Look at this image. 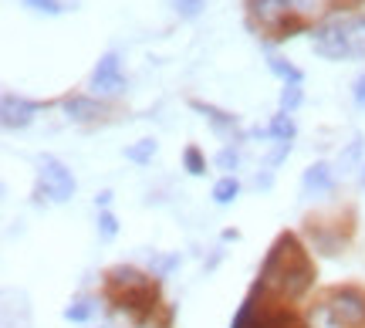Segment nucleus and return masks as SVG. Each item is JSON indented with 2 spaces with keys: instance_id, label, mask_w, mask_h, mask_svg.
Instances as JSON below:
<instances>
[{
  "instance_id": "obj_1",
  "label": "nucleus",
  "mask_w": 365,
  "mask_h": 328,
  "mask_svg": "<svg viewBox=\"0 0 365 328\" xmlns=\"http://www.w3.org/2000/svg\"><path fill=\"white\" fill-rule=\"evenodd\" d=\"M312 285H314V267L308 250L301 247V240L294 234H281L267 250L261 277H257L254 288L271 291L277 298H301Z\"/></svg>"
},
{
  "instance_id": "obj_2",
  "label": "nucleus",
  "mask_w": 365,
  "mask_h": 328,
  "mask_svg": "<svg viewBox=\"0 0 365 328\" xmlns=\"http://www.w3.org/2000/svg\"><path fill=\"white\" fill-rule=\"evenodd\" d=\"M105 288L112 294V302L122 312H129L135 322H145V318L156 312V302H159L156 285L143 271H135V267H112L105 275Z\"/></svg>"
},
{
  "instance_id": "obj_3",
  "label": "nucleus",
  "mask_w": 365,
  "mask_h": 328,
  "mask_svg": "<svg viewBox=\"0 0 365 328\" xmlns=\"http://www.w3.org/2000/svg\"><path fill=\"white\" fill-rule=\"evenodd\" d=\"M75 176L68 170L61 159L54 156H41L38 159V197H48L51 203H68V200L75 197Z\"/></svg>"
},
{
  "instance_id": "obj_4",
  "label": "nucleus",
  "mask_w": 365,
  "mask_h": 328,
  "mask_svg": "<svg viewBox=\"0 0 365 328\" xmlns=\"http://www.w3.org/2000/svg\"><path fill=\"white\" fill-rule=\"evenodd\" d=\"M325 308L339 322V328L365 325V294H359L355 288H335L325 298Z\"/></svg>"
},
{
  "instance_id": "obj_5",
  "label": "nucleus",
  "mask_w": 365,
  "mask_h": 328,
  "mask_svg": "<svg viewBox=\"0 0 365 328\" xmlns=\"http://www.w3.org/2000/svg\"><path fill=\"white\" fill-rule=\"evenodd\" d=\"M254 291H250V298L240 304V312H237L234 325L230 328H301V322L291 312L284 308H271V312H254Z\"/></svg>"
},
{
  "instance_id": "obj_6",
  "label": "nucleus",
  "mask_w": 365,
  "mask_h": 328,
  "mask_svg": "<svg viewBox=\"0 0 365 328\" xmlns=\"http://www.w3.org/2000/svg\"><path fill=\"white\" fill-rule=\"evenodd\" d=\"M88 88L95 95H118L125 92V75H122V58L115 51H108L98 58V65L91 68V78H88Z\"/></svg>"
},
{
  "instance_id": "obj_7",
  "label": "nucleus",
  "mask_w": 365,
  "mask_h": 328,
  "mask_svg": "<svg viewBox=\"0 0 365 328\" xmlns=\"http://www.w3.org/2000/svg\"><path fill=\"white\" fill-rule=\"evenodd\" d=\"M38 102H31V98H21V95H4V102H0V122L7 125V129H27L34 116H38Z\"/></svg>"
},
{
  "instance_id": "obj_8",
  "label": "nucleus",
  "mask_w": 365,
  "mask_h": 328,
  "mask_svg": "<svg viewBox=\"0 0 365 328\" xmlns=\"http://www.w3.org/2000/svg\"><path fill=\"white\" fill-rule=\"evenodd\" d=\"M254 21H261L264 27H281L284 17L291 14V0H247L244 4Z\"/></svg>"
},
{
  "instance_id": "obj_9",
  "label": "nucleus",
  "mask_w": 365,
  "mask_h": 328,
  "mask_svg": "<svg viewBox=\"0 0 365 328\" xmlns=\"http://www.w3.org/2000/svg\"><path fill=\"white\" fill-rule=\"evenodd\" d=\"M331 183H335L331 166H328V163H314V166H308L304 176H301V193H304V197H322V193L331 190Z\"/></svg>"
},
{
  "instance_id": "obj_10",
  "label": "nucleus",
  "mask_w": 365,
  "mask_h": 328,
  "mask_svg": "<svg viewBox=\"0 0 365 328\" xmlns=\"http://www.w3.org/2000/svg\"><path fill=\"white\" fill-rule=\"evenodd\" d=\"M349 58H365V17H339Z\"/></svg>"
},
{
  "instance_id": "obj_11",
  "label": "nucleus",
  "mask_w": 365,
  "mask_h": 328,
  "mask_svg": "<svg viewBox=\"0 0 365 328\" xmlns=\"http://www.w3.org/2000/svg\"><path fill=\"white\" fill-rule=\"evenodd\" d=\"M68 118H75V122H91V118H98L105 112V106L98 98H88V95H68L65 102H61Z\"/></svg>"
},
{
  "instance_id": "obj_12",
  "label": "nucleus",
  "mask_w": 365,
  "mask_h": 328,
  "mask_svg": "<svg viewBox=\"0 0 365 328\" xmlns=\"http://www.w3.org/2000/svg\"><path fill=\"white\" fill-rule=\"evenodd\" d=\"M190 108H193V112H200V116L207 118V122L220 132V135H230V132L237 129V118L230 116V112L217 108V106H207V102H196V98H193V102H190Z\"/></svg>"
},
{
  "instance_id": "obj_13",
  "label": "nucleus",
  "mask_w": 365,
  "mask_h": 328,
  "mask_svg": "<svg viewBox=\"0 0 365 328\" xmlns=\"http://www.w3.org/2000/svg\"><path fill=\"white\" fill-rule=\"evenodd\" d=\"M267 68H271V75H277L284 85H301V78H304L298 68L291 65L287 58H281V54H267Z\"/></svg>"
},
{
  "instance_id": "obj_14",
  "label": "nucleus",
  "mask_w": 365,
  "mask_h": 328,
  "mask_svg": "<svg viewBox=\"0 0 365 328\" xmlns=\"http://www.w3.org/2000/svg\"><path fill=\"white\" fill-rule=\"evenodd\" d=\"M294 118L287 116V112H277V116L271 118V125H267V135L271 139H277V143H291L294 139Z\"/></svg>"
},
{
  "instance_id": "obj_15",
  "label": "nucleus",
  "mask_w": 365,
  "mask_h": 328,
  "mask_svg": "<svg viewBox=\"0 0 365 328\" xmlns=\"http://www.w3.org/2000/svg\"><path fill=\"white\" fill-rule=\"evenodd\" d=\"M95 312H98V302H95V298H75V302L65 308V318L68 322H88Z\"/></svg>"
},
{
  "instance_id": "obj_16",
  "label": "nucleus",
  "mask_w": 365,
  "mask_h": 328,
  "mask_svg": "<svg viewBox=\"0 0 365 328\" xmlns=\"http://www.w3.org/2000/svg\"><path fill=\"white\" fill-rule=\"evenodd\" d=\"M237 193H240V183H237L234 176H220V180L213 183V200H217L220 207H227V203H234Z\"/></svg>"
},
{
  "instance_id": "obj_17",
  "label": "nucleus",
  "mask_w": 365,
  "mask_h": 328,
  "mask_svg": "<svg viewBox=\"0 0 365 328\" xmlns=\"http://www.w3.org/2000/svg\"><path fill=\"white\" fill-rule=\"evenodd\" d=\"M156 139H139V143L135 145H129V149H125V159H129V163H139V166H143V163H149V159L156 156Z\"/></svg>"
},
{
  "instance_id": "obj_18",
  "label": "nucleus",
  "mask_w": 365,
  "mask_h": 328,
  "mask_svg": "<svg viewBox=\"0 0 365 328\" xmlns=\"http://www.w3.org/2000/svg\"><path fill=\"white\" fill-rule=\"evenodd\" d=\"M24 7H31V11H38V14H48V17H58L68 7H75V0H24Z\"/></svg>"
},
{
  "instance_id": "obj_19",
  "label": "nucleus",
  "mask_w": 365,
  "mask_h": 328,
  "mask_svg": "<svg viewBox=\"0 0 365 328\" xmlns=\"http://www.w3.org/2000/svg\"><path fill=\"white\" fill-rule=\"evenodd\" d=\"M301 106V85H284L281 88V98H277V112H294Z\"/></svg>"
},
{
  "instance_id": "obj_20",
  "label": "nucleus",
  "mask_w": 365,
  "mask_h": 328,
  "mask_svg": "<svg viewBox=\"0 0 365 328\" xmlns=\"http://www.w3.org/2000/svg\"><path fill=\"white\" fill-rule=\"evenodd\" d=\"M176 264H180V257H176V254H170V257L149 254V267H153V277H170Z\"/></svg>"
},
{
  "instance_id": "obj_21",
  "label": "nucleus",
  "mask_w": 365,
  "mask_h": 328,
  "mask_svg": "<svg viewBox=\"0 0 365 328\" xmlns=\"http://www.w3.org/2000/svg\"><path fill=\"white\" fill-rule=\"evenodd\" d=\"M362 156V135H355L352 143H349V149L339 156V173H349L355 166V159Z\"/></svg>"
},
{
  "instance_id": "obj_22",
  "label": "nucleus",
  "mask_w": 365,
  "mask_h": 328,
  "mask_svg": "<svg viewBox=\"0 0 365 328\" xmlns=\"http://www.w3.org/2000/svg\"><path fill=\"white\" fill-rule=\"evenodd\" d=\"M237 163H240V156H237V149H234V145H223L220 153H217V170H223L227 176H234Z\"/></svg>"
},
{
  "instance_id": "obj_23",
  "label": "nucleus",
  "mask_w": 365,
  "mask_h": 328,
  "mask_svg": "<svg viewBox=\"0 0 365 328\" xmlns=\"http://www.w3.org/2000/svg\"><path fill=\"white\" fill-rule=\"evenodd\" d=\"M182 163H186V170L193 173V176H203V173H207V163H203V156H200L196 145H190V149L182 153Z\"/></svg>"
},
{
  "instance_id": "obj_24",
  "label": "nucleus",
  "mask_w": 365,
  "mask_h": 328,
  "mask_svg": "<svg viewBox=\"0 0 365 328\" xmlns=\"http://www.w3.org/2000/svg\"><path fill=\"white\" fill-rule=\"evenodd\" d=\"M173 4V11L180 14V17H200V11H203V0H170Z\"/></svg>"
},
{
  "instance_id": "obj_25",
  "label": "nucleus",
  "mask_w": 365,
  "mask_h": 328,
  "mask_svg": "<svg viewBox=\"0 0 365 328\" xmlns=\"http://www.w3.org/2000/svg\"><path fill=\"white\" fill-rule=\"evenodd\" d=\"M312 328H339V322L331 318V312L325 308V302H322V304H318V308L312 312Z\"/></svg>"
},
{
  "instance_id": "obj_26",
  "label": "nucleus",
  "mask_w": 365,
  "mask_h": 328,
  "mask_svg": "<svg viewBox=\"0 0 365 328\" xmlns=\"http://www.w3.org/2000/svg\"><path fill=\"white\" fill-rule=\"evenodd\" d=\"M98 234H102L105 240H112V237L118 234V220H115V217H112L108 210L98 213Z\"/></svg>"
},
{
  "instance_id": "obj_27",
  "label": "nucleus",
  "mask_w": 365,
  "mask_h": 328,
  "mask_svg": "<svg viewBox=\"0 0 365 328\" xmlns=\"http://www.w3.org/2000/svg\"><path fill=\"white\" fill-rule=\"evenodd\" d=\"M352 98L359 108H365V75H359V78L352 81Z\"/></svg>"
},
{
  "instance_id": "obj_28",
  "label": "nucleus",
  "mask_w": 365,
  "mask_h": 328,
  "mask_svg": "<svg viewBox=\"0 0 365 328\" xmlns=\"http://www.w3.org/2000/svg\"><path fill=\"white\" fill-rule=\"evenodd\" d=\"M287 153H291V143H277V149H274L271 159H267V166H277V163H281Z\"/></svg>"
},
{
  "instance_id": "obj_29",
  "label": "nucleus",
  "mask_w": 365,
  "mask_h": 328,
  "mask_svg": "<svg viewBox=\"0 0 365 328\" xmlns=\"http://www.w3.org/2000/svg\"><path fill=\"white\" fill-rule=\"evenodd\" d=\"M95 203H98V207H108V203H112V193H98V200H95Z\"/></svg>"
},
{
  "instance_id": "obj_30",
  "label": "nucleus",
  "mask_w": 365,
  "mask_h": 328,
  "mask_svg": "<svg viewBox=\"0 0 365 328\" xmlns=\"http://www.w3.org/2000/svg\"><path fill=\"white\" fill-rule=\"evenodd\" d=\"M362 170H365V166H362ZM362 183H365V173H362Z\"/></svg>"
}]
</instances>
